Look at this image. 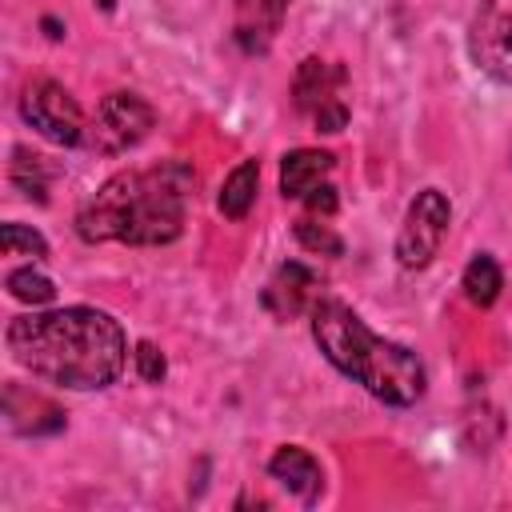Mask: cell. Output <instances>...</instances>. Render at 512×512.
Wrapping results in <instances>:
<instances>
[{"instance_id": "1", "label": "cell", "mask_w": 512, "mask_h": 512, "mask_svg": "<svg viewBox=\"0 0 512 512\" xmlns=\"http://www.w3.org/2000/svg\"><path fill=\"white\" fill-rule=\"evenodd\" d=\"M4 344L24 372L72 392L108 388L128 360L124 328L108 312L84 304L16 316Z\"/></svg>"}, {"instance_id": "2", "label": "cell", "mask_w": 512, "mask_h": 512, "mask_svg": "<svg viewBox=\"0 0 512 512\" xmlns=\"http://www.w3.org/2000/svg\"><path fill=\"white\" fill-rule=\"evenodd\" d=\"M196 172L184 160L116 172L76 212V232L88 244H168L184 232Z\"/></svg>"}, {"instance_id": "3", "label": "cell", "mask_w": 512, "mask_h": 512, "mask_svg": "<svg viewBox=\"0 0 512 512\" xmlns=\"http://www.w3.org/2000/svg\"><path fill=\"white\" fill-rule=\"evenodd\" d=\"M312 316V340L328 356L332 368H340L348 380H356L364 392L392 408H408L424 396V364L412 348L376 336L348 304L320 300L308 308Z\"/></svg>"}, {"instance_id": "4", "label": "cell", "mask_w": 512, "mask_h": 512, "mask_svg": "<svg viewBox=\"0 0 512 512\" xmlns=\"http://www.w3.org/2000/svg\"><path fill=\"white\" fill-rule=\"evenodd\" d=\"M448 220H452V208H448V196L440 188L416 192V200L408 204L404 224L396 232V260H400V268H408V272L428 268L432 256L440 252Z\"/></svg>"}, {"instance_id": "5", "label": "cell", "mask_w": 512, "mask_h": 512, "mask_svg": "<svg viewBox=\"0 0 512 512\" xmlns=\"http://www.w3.org/2000/svg\"><path fill=\"white\" fill-rule=\"evenodd\" d=\"M20 116H24V124H32L52 144H80L84 140V112H80L76 96L48 76L24 84Z\"/></svg>"}, {"instance_id": "6", "label": "cell", "mask_w": 512, "mask_h": 512, "mask_svg": "<svg viewBox=\"0 0 512 512\" xmlns=\"http://www.w3.org/2000/svg\"><path fill=\"white\" fill-rule=\"evenodd\" d=\"M152 124H156V112L148 100H140L136 92H108L92 116V148L104 156H120L136 148L152 132Z\"/></svg>"}, {"instance_id": "7", "label": "cell", "mask_w": 512, "mask_h": 512, "mask_svg": "<svg viewBox=\"0 0 512 512\" xmlns=\"http://www.w3.org/2000/svg\"><path fill=\"white\" fill-rule=\"evenodd\" d=\"M468 56L484 76L512 84V0H480L468 28Z\"/></svg>"}, {"instance_id": "8", "label": "cell", "mask_w": 512, "mask_h": 512, "mask_svg": "<svg viewBox=\"0 0 512 512\" xmlns=\"http://www.w3.org/2000/svg\"><path fill=\"white\" fill-rule=\"evenodd\" d=\"M316 304V272H308L304 264L288 260L276 268V276L268 280L264 288V308L276 316V320H292L300 312H308Z\"/></svg>"}, {"instance_id": "9", "label": "cell", "mask_w": 512, "mask_h": 512, "mask_svg": "<svg viewBox=\"0 0 512 512\" xmlns=\"http://www.w3.org/2000/svg\"><path fill=\"white\" fill-rule=\"evenodd\" d=\"M268 472H272V480H276L280 488H288V492L300 496L304 504H312V500L320 496V488H324V472H320L316 456H312L308 448H300V444L276 448V456L268 460Z\"/></svg>"}, {"instance_id": "10", "label": "cell", "mask_w": 512, "mask_h": 512, "mask_svg": "<svg viewBox=\"0 0 512 512\" xmlns=\"http://www.w3.org/2000/svg\"><path fill=\"white\" fill-rule=\"evenodd\" d=\"M340 84H344V72L336 68V64H328V60H320V56H308V60H300V68H296V80H292V96H296V108L300 112H308V116H316L320 108H328V104H336L340 96Z\"/></svg>"}, {"instance_id": "11", "label": "cell", "mask_w": 512, "mask_h": 512, "mask_svg": "<svg viewBox=\"0 0 512 512\" xmlns=\"http://www.w3.org/2000/svg\"><path fill=\"white\" fill-rule=\"evenodd\" d=\"M236 4V40L244 52H264L284 24L288 0H232Z\"/></svg>"}, {"instance_id": "12", "label": "cell", "mask_w": 512, "mask_h": 512, "mask_svg": "<svg viewBox=\"0 0 512 512\" xmlns=\"http://www.w3.org/2000/svg\"><path fill=\"white\" fill-rule=\"evenodd\" d=\"M336 156L324 148H296L280 160V192L292 200H304L316 184H324V176L332 172Z\"/></svg>"}, {"instance_id": "13", "label": "cell", "mask_w": 512, "mask_h": 512, "mask_svg": "<svg viewBox=\"0 0 512 512\" xmlns=\"http://www.w3.org/2000/svg\"><path fill=\"white\" fill-rule=\"evenodd\" d=\"M256 188H260V164L256 160H240L232 172H228V180H224V188H220V212L228 216V220H244L248 216V208H252V200H256Z\"/></svg>"}, {"instance_id": "14", "label": "cell", "mask_w": 512, "mask_h": 512, "mask_svg": "<svg viewBox=\"0 0 512 512\" xmlns=\"http://www.w3.org/2000/svg\"><path fill=\"white\" fill-rule=\"evenodd\" d=\"M500 288H504L500 264H496L488 252L472 256V260H468V268H464V296H468L476 308H488V304H496Z\"/></svg>"}, {"instance_id": "15", "label": "cell", "mask_w": 512, "mask_h": 512, "mask_svg": "<svg viewBox=\"0 0 512 512\" xmlns=\"http://www.w3.org/2000/svg\"><path fill=\"white\" fill-rule=\"evenodd\" d=\"M12 184L28 196V200H48V168H44V156L28 152V148H12Z\"/></svg>"}, {"instance_id": "16", "label": "cell", "mask_w": 512, "mask_h": 512, "mask_svg": "<svg viewBox=\"0 0 512 512\" xmlns=\"http://www.w3.org/2000/svg\"><path fill=\"white\" fill-rule=\"evenodd\" d=\"M0 248H4V256H32V260H44L48 256L44 236L36 228H28V224H16V220H8L0 228Z\"/></svg>"}, {"instance_id": "17", "label": "cell", "mask_w": 512, "mask_h": 512, "mask_svg": "<svg viewBox=\"0 0 512 512\" xmlns=\"http://www.w3.org/2000/svg\"><path fill=\"white\" fill-rule=\"evenodd\" d=\"M4 284H8V292H12L16 300H24V304H48V300L56 296L52 280H48L44 272H36V268H12Z\"/></svg>"}, {"instance_id": "18", "label": "cell", "mask_w": 512, "mask_h": 512, "mask_svg": "<svg viewBox=\"0 0 512 512\" xmlns=\"http://www.w3.org/2000/svg\"><path fill=\"white\" fill-rule=\"evenodd\" d=\"M296 240L308 248V252H324V256H340L344 252V240L328 228V224H316V220H296Z\"/></svg>"}, {"instance_id": "19", "label": "cell", "mask_w": 512, "mask_h": 512, "mask_svg": "<svg viewBox=\"0 0 512 512\" xmlns=\"http://www.w3.org/2000/svg\"><path fill=\"white\" fill-rule=\"evenodd\" d=\"M132 360H136V372H140V380H148V384H160L164 380V356H160V348L156 344H136V352H132Z\"/></svg>"}, {"instance_id": "20", "label": "cell", "mask_w": 512, "mask_h": 512, "mask_svg": "<svg viewBox=\"0 0 512 512\" xmlns=\"http://www.w3.org/2000/svg\"><path fill=\"white\" fill-rule=\"evenodd\" d=\"M312 120H316V128H320V132H340V128L348 124V108H344V100H336V104L320 108Z\"/></svg>"}, {"instance_id": "21", "label": "cell", "mask_w": 512, "mask_h": 512, "mask_svg": "<svg viewBox=\"0 0 512 512\" xmlns=\"http://www.w3.org/2000/svg\"><path fill=\"white\" fill-rule=\"evenodd\" d=\"M308 212H320V216H332L336 212V188L332 184H316L308 196H304Z\"/></svg>"}]
</instances>
